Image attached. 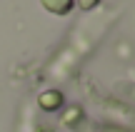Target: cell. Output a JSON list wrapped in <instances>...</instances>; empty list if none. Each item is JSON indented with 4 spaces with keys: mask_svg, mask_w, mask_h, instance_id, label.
Returning <instances> with one entry per match:
<instances>
[{
    "mask_svg": "<svg viewBox=\"0 0 135 132\" xmlns=\"http://www.w3.org/2000/svg\"><path fill=\"white\" fill-rule=\"evenodd\" d=\"M43 5L48 10H53V13L63 15V13H68V10L73 8V0H43Z\"/></svg>",
    "mask_w": 135,
    "mask_h": 132,
    "instance_id": "6da1fadb",
    "label": "cell"
}]
</instances>
